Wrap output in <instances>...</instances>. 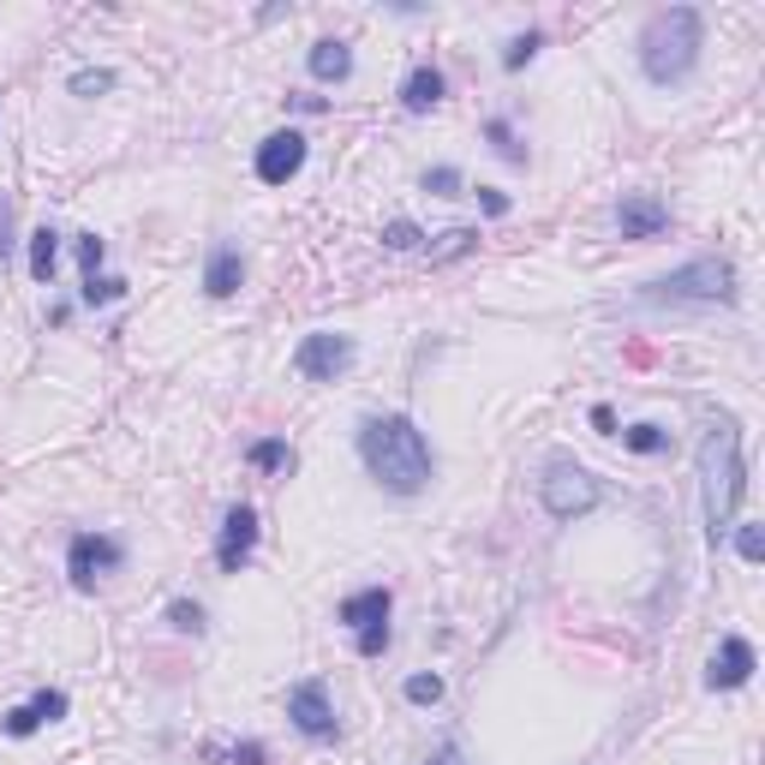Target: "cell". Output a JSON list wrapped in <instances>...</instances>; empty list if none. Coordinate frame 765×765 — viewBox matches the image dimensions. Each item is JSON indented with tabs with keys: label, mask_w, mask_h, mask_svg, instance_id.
Listing matches in <instances>:
<instances>
[{
	"label": "cell",
	"mask_w": 765,
	"mask_h": 765,
	"mask_svg": "<svg viewBox=\"0 0 765 765\" xmlns=\"http://www.w3.org/2000/svg\"><path fill=\"white\" fill-rule=\"evenodd\" d=\"M360 461H365V473L395 496H419L431 484V473H437L425 431H419L407 413H372L365 419L360 425Z\"/></svg>",
	"instance_id": "obj_1"
},
{
	"label": "cell",
	"mask_w": 765,
	"mask_h": 765,
	"mask_svg": "<svg viewBox=\"0 0 765 765\" xmlns=\"http://www.w3.org/2000/svg\"><path fill=\"white\" fill-rule=\"evenodd\" d=\"M748 491V473H742V431L735 419H718L711 437L699 443V508H706V532L711 544L735 527V503Z\"/></svg>",
	"instance_id": "obj_2"
},
{
	"label": "cell",
	"mask_w": 765,
	"mask_h": 765,
	"mask_svg": "<svg viewBox=\"0 0 765 765\" xmlns=\"http://www.w3.org/2000/svg\"><path fill=\"white\" fill-rule=\"evenodd\" d=\"M699 43H706V24H699V12L694 7H664V12H652V19L640 24V72L652 84H682L687 72L699 67Z\"/></svg>",
	"instance_id": "obj_3"
},
{
	"label": "cell",
	"mask_w": 765,
	"mask_h": 765,
	"mask_svg": "<svg viewBox=\"0 0 765 765\" xmlns=\"http://www.w3.org/2000/svg\"><path fill=\"white\" fill-rule=\"evenodd\" d=\"M646 299L652 305H711V299H735V270L730 258H694L682 270L646 282Z\"/></svg>",
	"instance_id": "obj_4"
},
{
	"label": "cell",
	"mask_w": 765,
	"mask_h": 765,
	"mask_svg": "<svg viewBox=\"0 0 765 765\" xmlns=\"http://www.w3.org/2000/svg\"><path fill=\"white\" fill-rule=\"evenodd\" d=\"M539 496H544V508H551L556 520H580V515H592L598 508V479L586 473L580 461H551L544 467V479H539Z\"/></svg>",
	"instance_id": "obj_5"
},
{
	"label": "cell",
	"mask_w": 765,
	"mask_h": 765,
	"mask_svg": "<svg viewBox=\"0 0 765 765\" xmlns=\"http://www.w3.org/2000/svg\"><path fill=\"white\" fill-rule=\"evenodd\" d=\"M293 365H299V377H305V382H336V377L353 365V336L317 329V336H305V341H299Z\"/></svg>",
	"instance_id": "obj_6"
},
{
	"label": "cell",
	"mask_w": 765,
	"mask_h": 765,
	"mask_svg": "<svg viewBox=\"0 0 765 765\" xmlns=\"http://www.w3.org/2000/svg\"><path fill=\"white\" fill-rule=\"evenodd\" d=\"M120 563H126V544L108 539V532H79L72 551H67V574H72V586H84V592H91L102 574H114Z\"/></svg>",
	"instance_id": "obj_7"
},
{
	"label": "cell",
	"mask_w": 765,
	"mask_h": 765,
	"mask_svg": "<svg viewBox=\"0 0 765 765\" xmlns=\"http://www.w3.org/2000/svg\"><path fill=\"white\" fill-rule=\"evenodd\" d=\"M251 551H258V508L234 503L222 515V539H215V563H222V574H239L251 563Z\"/></svg>",
	"instance_id": "obj_8"
},
{
	"label": "cell",
	"mask_w": 765,
	"mask_h": 765,
	"mask_svg": "<svg viewBox=\"0 0 765 765\" xmlns=\"http://www.w3.org/2000/svg\"><path fill=\"white\" fill-rule=\"evenodd\" d=\"M287 718L299 735H311V742H329L336 735V706H329V687L323 682H299L287 694Z\"/></svg>",
	"instance_id": "obj_9"
},
{
	"label": "cell",
	"mask_w": 765,
	"mask_h": 765,
	"mask_svg": "<svg viewBox=\"0 0 765 765\" xmlns=\"http://www.w3.org/2000/svg\"><path fill=\"white\" fill-rule=\"evenodd\" d=\"M299 168H305V138L293 132V126H287V132H270L258 144V180L263 186H287Z\"/></svg>",
	"instance_id": "obj_10"
},
{
	"label": "cell",
	"mask_w": 765,
	"mask_h": 765,
	"mask_svg": "<svg viewBox=\"0 0 765 765\" xmlns=\"http://www.w3.org/2000/svg\"><path fill=\"white\" fill-rule=\"evenodd\" d=\"M754 670H760V658H754V640L730 634V640H723L718 652H711V664H706V687H742Z\"/></svg>",
	"instance_id": "obj_11"
},
{
	"label": "cell",
	"mask_w": 765,
	"mask_h": 765,
	"mask_svg": "<svg viewBox=\"0 0 765 765\" xmlns=\"http://www.w3.org/2000/svg\"><path fill=\"white\" fill-rule=\"evenodd\" d=\"M55 718H67V694H60V687H43L31 706H19V711H7V718H0V730H7L12 742H24V735H36L43 723H55Z\"/></svg>",
	"instance_id": "obj_12"
},
{
	"label": "cell",
	"mask_w": 765,
	"mask_h": 765,
	"mask_svg": "<svg viewBox=\"0 0 765 765\" xmlns=\"http://www.w3.org/2000/svg\"><path fill=\"white\" fill-rule=\"evenodd\" d=\"M389 610H395V592H389V586H365V592H348V598H341L336 616L348 622L353 634H365V628H377V622H389Z\"/></svg>",
	"instance_id": "obj_13"
},
{
	"label": "cell",
	"mask_w": 765,
	"mask_h": 765,
	"mask_svg": "<svg viewBox=\"0 0 765 765\" xmlns=\"http://www.w3.org/2000/svg\"><path fill=\"white\" fill-rule=\"evenodd\" d=\"M616 227H622V239H658L670 227V210L658 198H622L616 203Z\"/></svg>",
	"instance_id": "obj_14"
},
{
	"label": "cell",
	"mask_w": 765,
	"mask_h": 765,
	"mask_svg": "<svg viewBox=\"0 0 765 765\" xmlns=\"http://www.w3.org/2000/svg\"><path fill=\"white\" fill-rule=\"evenodd\" d=\"M239 282H246V258H239L234 246H215L210 263H203V293H210V299H234Z\"/></svg>",
	"instance_id": "obj_15"
},
{
	"label": "cell",
	"mask_w": 765,
	"mask_h": 765,
	"mask_svg": "<svg viewBox=\"0 0 765 765\" xmlns=\"http://www.w3.org/2000/svg\"><path fill=\"white\" fill-rule=\"evenodd\" d=\"M305 67H311L317 84H348V79H353V48L341 43V36H323V43H311Z\"/></svg>",
	"instance_id": "obj_16"
},
{
	"label": "cell",
	"mask_w": 765,
	"mask_h": 765,
	"mask_svg": "<svg viewBox=\"0 0 765 765\" xmlns=\"http://www.w3.org/2000/svg\"><path fill=\"white\" fill-rule=\"evenodd\" d=\"M443 102V72L437 67H413L407 72V84H401V108L407 114H431Z\"/></svg>",
	"instance_id": "obj_17"
},
{
	"label": "cell",
	"mask_w": 765,
	"mask_h": 765,
	"mask_svg": "<svg viewBox=\"0 0 765 765\" xmlns=\"http://www.w3.org/2000/svg\"><path fill=\"white\" fill-rule=\"evenodd\" d=\"M55 263H60V234L55 227H36L31 234V275L36 282H55Z\"/></svg>",
	"instance_id": "obj_18"
},
{
	"label": "cell",
	"mask_w": 765,
	"mask_h": 765,
	"mask_svg": "<svg viewBox=\"0 0 765 765\" xmlns=\"http://www.w3.org/2000/svg\"><path fill=\"white\" fill-rule=\"evenodd\" d=\"M246 461L258 467V473H287V467H293V449H287L282 437H263V443H251Z\"/></svg>",
	"instance_id": "obj_19"
},
{
	"label": "cell",
	"mask_w": 765,
	"mask_h": 765,
	"mask_svg": "<svg viewBox=\"0 0 765 765\" xmlns=\"http://www.w3.org/2000/svg\"><path fill=\"white\" fill-rule=\"evenodd\" d=\"M622 443H628L634 455H658V449H670V431L664 425H628V431H622Z\"/></svg>",
	"instance_id": "obj_20"
},
{
	"label": "cell",
	"mask_w": 765,
	"mask_h": 765,
	"mask_svg": "<svg viewBox=\"0 0 765 765\" xmlns=\"http://www.w3.org/2000/svg\"><path fill=\"white\" fill-rule=\"evenodd\" d=\"M382 246H389V251H419V246H425V234H419V222L395 215V222L382 227Z\"/></svg>",
	"instance_id": "obj_21"
},
{
	"label": "cell",
	"mask_w": 765,
	"mask_h": 765,
	"mask_svg": "<svg viewBox=\"0 0 765 765\" xmlns=\"http://www.w3.org/2000/svg\"><path fill=\"white\" fill-rule=\"evenodd\" d=\"M67 91L72 96H102V91H114V72L108 67H84V72H72Z\"/></svg>",
	"instance_id": "obj_22"
},
{
	"label": "cell",
	"mask_w": 765,
	"mask_h": 765,
	"mask_svg": "<svg viewBox=\"0 0 765 765\" xmlns=\"http://www.w3.org/2000/svg\"><path fill=\"white\" fill-rule=\"evenodd\" d=\"M473 246H479L473 227H449V234H443V246L431 251V263H449V258H461V251H473Z\"/></svg>",
	"instance_id": "obj_23"
},
{
	"label": "cell",
	"mask_w": 765,
	"mask_h": 765,
	"mask_svg": "<svg viewBox=\"0 0 765 765\" xmlns=\"http://www.w3.org/2000/svg\"><path fill=\"white\" fill-rule=\"evenodd\" d=\"M484 138L496 144V156H503V162H527V150L515 144V126H508V120H491V126H484Z\"/></svg>",
	"instance_id": "obj_24"
},
{
	"label": "cell",
	"mask_w": 765,
	"mask_h": 765,
	"mask_svg": "<svg viewBox=\"0 0 765 765\" xmlns=\"http://www.w3.org/2000/svg\"><path fill=\"white\" fill-rule=\"evenodd\" d=\"M539 43H544V36H539V31H527V36H515V43H508V48H503V67H508V72H520V67H527V60H532V55H539Z\"/></svg>",
	"instance_id": "obj_25"
},
{
	"label": "cell",
	"mask_w": 765,
	"mask_h": 765,
	"mask_svg": "<svg viewBox=\"0 0 765 765\" xmlns=\"http://www.w3.org/2000/svg\"><path fill=\"white\" fill-rule=\"evenodd\" d=\"M120 293H126L120 275H91V282H84V305H114Z\"/></svg>",
	"instance_id": "obj_26"
},
{
	"label": "cell",
	"mask_w": 765,
	"mask_h": 765,
	"mask_svg": "<svg viewBox=\"0 0 765 765\" xmlns=\"http://www.w3.org/2000/svg\"><path fill=\"white\" fill-rule=\"evenodd\" d=\"M168 622L180 634H203V604H191V598H174L168 604Z\"/></svg>",
	"instance_id": "obj_27"
},
{
	"label": "cell",
	"mask_w": 765,
	"mask_h": 765,
	"mask_svg": "<svg viewBox=\"0 0 765 765\" xmlns=\"http://www.w3.org/2000/svg\"><path fill=\"white\" fill-rule=\"evenodd\" d=\"M407 699H413V706H437V699H443V675H407Z\"/></svg>",
	"instance_id": "obj_28"
},
{
	"label": "cell",
	"mask_w": 765,
	"mask_h": 765,
	"mask_svg": "<svg viewBox=\"0 0 765 765\" xmlns=\"http://www.w3.org/2000/svg\"><path fill=\"white\" fill-rule=\"evenodd\" d=\"M425 191H437V198H461V168H449V162H443V168H431L425 174Z\"/></svg>",
	"instance_id": "obj_29"
},
{
	"label": "cell",
	"mask_w": 765,
	"mask_h": 765,
	"mask_svg": "<svg viewBox=\"0 0 765 765\" xmlns=\"http://www.w3.org/2000/svg\"><path fill=\"white\" fill-rule=\"evenodd\" d=\"M735 551H742V563H760V556H765V532L754 527V520L735 527Z\"/></svg>",
	"instance_id": "obj_30"
},
{
	"label": "cell",
	"mask_w": 765,
	"mask_h": 765,
	"mask_svg": "<svg viewBox=\"0 0 765 765\" xmlns=\"http://www.w3.org/2000/svg\"><path fill=\"white\" fill-rule=\"evenodd\" d=\"M102 258H108V239H96V234H79V263H84V282L102 270Z\"/></svg>",
	"instance_id": "obj_31"
},
{
	"label": "cell",
	"mask_w": 765,
	"mask_h": 765,
	"mask_svg": "<svg viewBox=\"0 0 765 765\" xmlns=\"http://www.w3.org/2000/svg\"><path fill=\"white\" fill-rule=\"evenodd\" d=\"M353 646H360V658H382V652H389V622H377V628H365V634H360V640H353Z\"/></svg>",
	"instance_id": "obj_32"
},
{
	"label": "cell",
	"mask_w": 765,
	"mask_h": 765,
	"mask_svg": "<svg viewBox=\"0 0 765 765\" xmlns=\"http://www.w3.org/2000/svg\"><path fill=\"white\" fill-rule=\"evenodd\" d=\"M479 203H484V210H491V215H508V198H503V191H496V186H479Z\"/></svg>",
	"instance_id": "obj_33"
},
{
	"label": "cell",
	"mask_w": 765,
	"mask_h": 765,
	"mask_svg": "<svg viewBox=\"0 0 765 765\" xmlns=\"http://www.w3.org/2000/svg\"><path fill=\"white\" fill-rule=\"evenodd\" d=\"M7 251H12V203L0 198V258H7Z\"/></svg>",
	"instance_id": "obj_34"
},
{
	"label": "cell",
	"mask_w": 765,
	"mask_h": 765,
	"mask_svg": "<svg viewBox=\"0 0 765 765\" xmlns=\"http://www.w3.org/2000/svg\"><path fill=\"white\" fill-rule=\"evenodd\" d=\"M592 431H604V437H616V413H610V407H604V401H598V407H592Z\"/></svg>",
	"instance_id": "obj_35"
},
{
	"label": "cell",
	"mask_w": 765,
	"mask_h": 765,
	"mask_svg": "<svg viewBox=\"0 0 765 765\" xmlns=\"http://www.w3.org/2000/svg\"><path fill=\"white\" fill-rule=\"evenodd\" d=\"M234 765H263V748L258 742H239L234 748Z\"/></svg>",
	"instance_id": "obj_36"
},
{
	"label": "cell",
	"mask_w": 765,
	"mask_h": 765,
	"mask_svg": "<svg viewBox=\"0 0 765 765\" xmlns=\"http://www.w3.org/2000/svg\"><path fill=\"white\" fill-rule=\"evenodd\" d=\"M431 765H467V754H461V748H443V754L431 760Z\"/></svg>",
	"instance_id": "obj_37"
}]
</instances>
